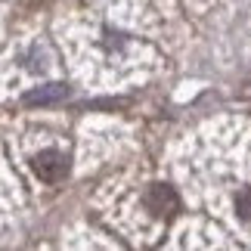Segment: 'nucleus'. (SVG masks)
<instances>
[{"label": "nucleus", "instance_id": "nucleus-1", "mask_svg": "<svg viewBox=\"0 0 251 251\" xmlns=\"http://www.w3.org/2000/svg\"><path fill=\"white\" fill-rule=\"evenodd\" d=\"M34 174L44 183H59L65 174H69V158L56 149H47L41 155H34Z\"/></svg>", "mask_w": 251, "mask_h": 251}, {"label": "nucleus", "instance_id": "nucleus-2", "mask_svg": "<svg viewBox=\"0 0 251 251\" xmlns=\"http://www.w3.org/2000/svg\"><path fill=\"white\" fill-rule=\"evenodd\" d=\"M146 205H149V211L155 217H171L174 211L180 208V201H177V192H174L171 186L155 183V186L149 189V196H146Z\"/></svg>", "mask_w": 251, "mask_h": 251}, {"label": "nucleus", "instance_id": "nucleus-3", "mask_svg": "<svg viewBox=\"0 0 251 251\" xmlns=\"http://www.w3.org/2000/svg\"><path fill=\"white\" fill-rule=\"evenodd\" d=\"M62 96H65V87L62 84H47V87H41V90H31V93H28L25 96V102L28 105H37V102H56V100H62Z\"/></svg>", "mask_w": 251, "mask_h": 251}, {"label": "nucleus", "instance_id": "nucleus-4", "mask_svg": "<svg viewBox=\"0 0 251 251\" xmlns=\"http://www.w3.org/2000/svg\"><path fill=\"white\" fill-rule=\"evenodd\" d=\"M236 211H239V217H242V220H248V224H251V189H242V192H239Z\"/></svg>", "mask_w": 251, "mask_h": 251}]
</instances>
